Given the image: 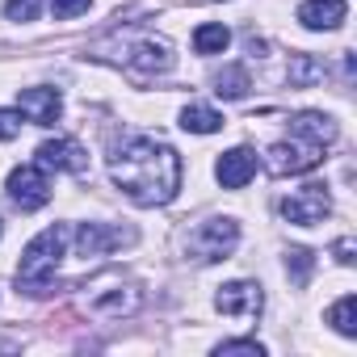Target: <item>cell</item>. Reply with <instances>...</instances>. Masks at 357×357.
I'll return each instance as SVG.
<instances>
[{
	"label": "cell",
	"instance_id": "obj_1",
	"mask_svg": "<svg viewBox=\"0 0 357 357\" xmlns=\"http://www.w3.org/2000/svg\"><path fill=\"white\" fill-rule=\"evenodd\" d=\"M114 185L139 206H164L181 190V155L151 135H130L109 151Z\"/></svg>",
	"mask_w": 357,
	"mask_h": 357
},
{
	"label": "cell",
	"instance_id": "obj_2",
	"mask_svg": "<svg viewBox=\"0 0 357 357\" xmlns=\"http://www.w3.org/2000/svg\"><path fill=\"white\" fill-rule=\"evenodd\" d=\"M68 240H72V227H68V223H55V227L38 231V236L26 244L22 269H17V290H22V294L43 298V294H51V290L59 286V282H55V269H59V261H63Z\"/></svg>",
	"mask_w": 357,
	"mask_h": 357
},
{
	"label": "cell",
	"instance_id": "obj_3",
	"mask_svg": "<svg viewBox=\"0 0 357 357\" xmlns=\"http://www.w3.org/2000/svg\"><path fill=\"white\" fill-rule=\"evenodd\" d=\"M236 244H240L236 219H211V223H202L198 231H190L185 252H190L194 261H223V257L236 252Z\"/></svg>",
	"mask_w": 357,
	"mask_h": 357
},
{
	"label": "cell",
	"instance_id": "obj_4",
	"mask_svg": "<svg viewBox=\"0 0 357 357\" xmlns=\"http://www.w3.org/2000/svg\"><path fill=\"white\" fill-rule=\"evenodd\" d=\"M324 151H328V147H319V143L294 135V139H286V143H273V147L265 151V164H269L273 176H298V172L315 168V164L324 160Z\"/></svg>",
	"mask_w": 357,
	"mask_h": 357
},
{
	"label": "cell",
	"instance_id": "obj_5",
	"mask_svg": "<svg viewBox=\"0 0 357 357\" xmlns=\"http://www.w3.org/2000/svg\"><path fill=\"white\" fill-rule=\"evenodd\" d=\"M9 198L22 206V211H38L51 202V176L43 164H22L9 172Z\"/></svg>",
	"mask_w": 357,
	"mask_h": 357
},
{
	"label": "cell",
	"instance_id": "obj_6",
	"mask_svg": "<svg viewBox=\"0 0 357 357\" xmlns=\"http://www.w3.org/2000/svg\"><path fill=\"white\" fill-rule=\"evenodd\" d=\"M332 211V198H328V185H303L298 194H290L282 202V215L286 223H298V227H315L324 215Z\"/></svg>",
	"mask_w": 357,
	"mask_h": 357
},
{
	"label": "cell",
	"instance_id": "obj_7",
	"mask_svg": "<svg viewBox=\"0 0 357 357\" xmlns=\"http://www.w3.org/2000/svg\"><path fill=\"white\" fill-rule=\"evenodd\" d=\"M38 164L43 168H63L72 176H84L89 172V151L76 143V139H47L38 147Z\"/></svg>",
	"mask_w": 357,
	"mask_h": 357
},
{
	"label": "cell",
	"instance_id": "obj_8",
	"mask_svg": "<svg viewBox=\"0 0 357 357\" xmlns=\"http://www.w3.org/2000/svg\"><path fill=\"white\" fill-rule=\"evenodd\" d=\"M215 307H219L223 315H252V319H257L261 307H265V294H261L257 282H227V286H219Z\"/></svg>",
	"mask_w": 357,
	"mask_h": 357
},
{
	"label": "cell",
	"instance_id": "obj_9",
	"mask_svg": "<svg viewBox=\"0 0 357 357\" xmlns=\"http://www.w3.org/2000/svg\"><path fill=\"white\" fill-rule=\"evenodd\" d=\"M126 68L135 76H155V72H168L172 68V47L164 38H139L130 51H126Z\"/></svg>",
	"mask_w": 357,
	"mask_h": 357
},
{
	"label": "cell",
	"instance_id": "obj_10",
	"mask_svg": "<svg viewBox=\"0 0 357 357\" xmlns=\"http://www.w3.org/2000/svg\"><path fill=\"white\" fill-rule=\"evenodd\" d=\"M17 105H22L26 122H34V126H55L63 114V101L55 89H17Z\"/></svg>",
	"mask_w": 357,
	"mask_h": 357
},
{
	"label": "cell",
	"instance_id": "obj_11",
	"mask_svg": "<svg viewBox=\"0 0 357 357\" xmlns=\"http://www.w3.org/2000/svg\"><path fill=\"white\" fill-rule=\"evenodd\" d=\"M139 307H143L139 286H109V290H101V294L89 298V311L101 315V319H122V315H135Z\"/></svg>",
	"mask_w": 357,
	"mask_h": 357
},
{
	"label": "cell",
	"instance_id": "obj_12",
	"mask_svg": "<svg viewBox=\"0 0 357 357\" xmlns=\"http://www.w3.org/2000/svg\"><path fill=\"white\" fill-rule=\"evenodd\" d=\"M122 244H135V231L105 227V223H84V227L76 231V248H80V257H101V252L122 248Z\"/></svg>",
	"mask_w": 357,
	"mask_h": 357
},
{
	"label": "cell",
	"instance_id": "obj_13",
	"mask_svg": "<svg viewBox=\"0 0 357 357\" xmlns=\"http://www.w3.org/2000/svg\"><path fill=\"white\" fill-rule=\"evenodd\" d=\"M215 176H219V185H223V190H244L252 176H257V155H252L248 147H231V151L219 155Z\"/></svg>",
	"mask_w": 357,
	"mask_h": 357
},
{
	"label": "cell",
	"instance_id": "obj_14",
	"mask_svg": "<svg viewBox=\"0 0 357 357\" xmlns=\"http://www.w3.org/2000/svg\"><path fill=\"white\" fill-rule=\"evenodd\" d=\"M344 13H349L344 0H303L298 5V22L307 30H336L344 22Z\"/></svg>",
	"mask_w": 357,
	"mask_h": 357
},
{
	"label": "cell",
	"instance_id": "obj_15",
	"mask_svg": "<svg viewBox=\"0 0 357 357\" xmlns=\"http://www.w3.org/2000/svg\"><path fill=\"white\" fill-rule=\"evenodd\" d=\"M290 135H303V139H311V143H319V147H332V143H336V122H332L328 114L303 109V114L290 118Z\"/></svg>",
	"mask_w": 357,
	"mask_h": 357
},
{
	"label": "cell",
	"instance_id": "obj_16",
	"mask_svg": "<svg viewBox=\"0 0 357 357\" xmlns=\"http://www.w3.org/2000/svg\"><path fill=\"white\" fill-rule=\"evenodd\" d=\"M248 89H252V80H248V68H240V63H231L215 76V93L227 97V101H244Z\"/></svg>",
	"mask_w": 357,
	"mask_h": 357
},
{
	"label": "cell",
	"instance_id": "obj_17",
	"mask_svg": "<svg viewBox=\"0 0 357 357\" xmlns=\"http://www.w3.org/2000/svg\"><path fill=\"white\" fill-rule=\"evenodd\" d=\"M286 76H290V84H294V89H311V84H319V80L328 76V68H324L315 55H294Z\"/></svg>",
	"mask_w": 357,
	"mask_h": 357
},
{
	"label": "cell",
	"instance_id": "obj_18",
	"mask_svg": "<svg viewBox=\"0 0 357 357\" xmlns=\"http://www.w3.org/2000/svg\"><path fill=\"white\" fill-rule=\"evenodd\" d=\"M231 43V30L227 26H198L194 30V51L198 55H223Z\"/></svg>",
	"mask_w": 357,
	"mask_h": 357
},
{
	"label": "cell",
	"instance_id": "obj_19",
	"mask_svg": "<svg viewBox=\"0 0 357 357\" xmlns=\"http://www.w3.org/2000/svg\"><path fill=\"white\" fill-rule=\"evenodd\" d=\"M181 126L194 130V135H215V130L223 126V118H219L211 105H185V109H181Z\"/></svg>",
	"mask_w": 357,
	"mask_h": 357
},
{
	"label": "cell",
	"instance_id": "obj_20",
	"mask_svg": "<svg viewBox=\"0 0 357 357\" xmlns=\"http://www.w3.org/2000/svg\"><path fill=\"white\" fill-rule=\"evenodd\" d=\"M328 324H332L340 336H357V298H353V294H344V298L328 311Z\"/></svg>",
	"mask_w": 357,
	"mask_h": 357
},
{
	"label": "cell",
	"instance_id": "obj_21",
	"mask_svg": "<svg viewBox=\"0 0 357 357\" xmlns=\"http://www.w3.org/2000/svg\"><path fill=\"white\" fill-rule=\"evenodd\" d=\"M286 269H290V282H294V286H307V282H311V269H315V257H311L307 248H294V252L286 257Z\"/></svg>",
	"mask_w": 357,
	"mask_h": 357
},
{
	"label": "cell",
	"instance_id": "obj_22",
	"mask_svg": "<svg viewBox=\"0 0 357 357\" xmlns=\"http://www.w3.org/2000/svg\"><path fill=\"white\" fill-rule=\"evenodd\" d=\"M219 357H265V344L261 340H223Z\"/></svg>",
	"mask_w": 357,
	"mask_h": 357
},
{
	"label": "cell",
	"instance_id": "obj_23",
	"mask_svg": "<svg viewBox=\"0 0 357 357\" xmlns=\"http://www.w3.org/2000/svg\"><path fill=\"white\" fill-rule=\"evenodd\" d=\"M89 5H93V0H51V13H55L59 22H72V17L89 13Z\"/></svg>",
	"mask_w": 357,
	"mask_h": 357
},
{
	"label": "cell",
	"instance_id": "obj_24",
	"mask_svg": "<svg viewBox=\"0 0 357 357\" xmlns=\"http://www.w3.org/2000/svg\"><path fill=\"white\" fill-rule=\"evenodd\" d=\"M22 135V109H0V143Z\"/></svg>",
	"mask_w": 357,
	"mask_h": 357
},
{
	"label": "cell",
	"instance_id": "obj_25",
	"mask_svg": "<svg viewBox=\"0 0 357 357\" xmlns=\"http://www.w3.org/2000/svg\"><path fill=\"white\" fill-rule=\"evenodd\" d=\"M34 13H38V0H9L5 5L9 22H34Z\"/></svg>",
	"mask_w": 357,
	"mask_h": 357
},
{
	"label": "cell",
	"instance_id": "obj_26",
	"mask_svg": "<svg viewBox=\"0 0 357 357\" xmlns=\"http://www.w3.org/2000/svg\"><path fill=\"white\" fill-rule=\"evenodd\" d=\"M332 252H336V261H340V265H353V252H357V244L344 236V240H336V244H332Z\"/></svg>",
	"mask_w": 357,
	"mask_h": 357
},
{
	"label": "cell",
	"instance_id": "obj_27",
	"mask_svg": "<svg viewBox=\"0 0 357 357\" xmlns=\"http://www.w3.org/2000/svg\"><path fill=\"white\" fill-rule=\"evenodd\" d=\"M0 236H5V227H0Z\"/></svg>",
	"mask_w": 357,
	"mask_h": 357
}]
</instances>
